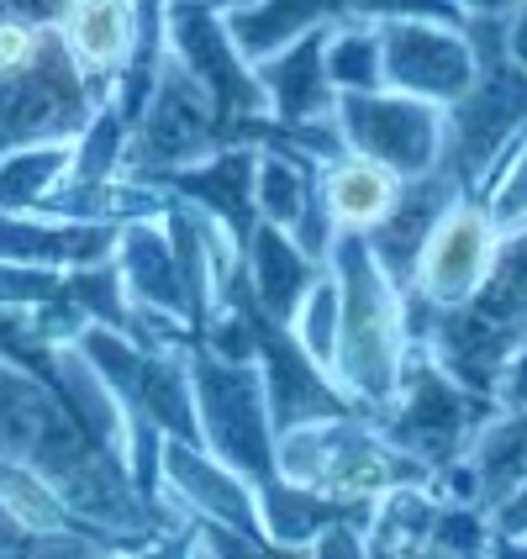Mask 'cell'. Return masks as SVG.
<instances>
[{
  "instance_id": "cell-39",
  "label": "cell",
  "mask_w": 527,
  "mask_h": 559,
  "mask_svg": "<svg viewBox=\"0 0 527 559\" xmlns=\"http://www.w3.org/2000/svg\"><path fill=\"white\" fill-rule=\"evenodd\" d=\"M506 59L517 69H527V0H517L506 11Z\"/></svg>"
},
{
  "instance_id": "cell-8",
  "label": "cell",
  "mask_w": 527,
  "mask_h": 559,
  "mask_svg": "<svg viewBox=\"0 0 527 559\" xmlns=\"http://www.w3.org/2000/svg\"><path fill=\"white\" fill-rule=\"evenodd\" d=\"M95 106L100 95L80 74L63 32L48 27L32 63H22L16 74H0V154L27 143H74Z\"/></svg>"
},
{
  "instance_id": "cell-40",
  "label": "cell",
  "mask_w": 527,
  "mask_h": 559,
  "mask_svg": "<svg viewBox=\"0 0 527 559\" xmlns=\"http://www.w3.org/2000/svg\"><path fill=\"white\" fill-rule=\"evenodd\" d=\"M459 11H469V16H486V11H512L517 0H454Z\"/></svg>"
},
{
  "instance_id": "cell-1",
  "label": "cell",
  "mask_w": 527,
  "mask_h": 559,
  "mask_svg": "<svg viewBox=\"0 0 527 559\" xmlns=\"http://www.w3.org/2000/svg\"><path fill=\"white\" fill-rule=\"evenodd\" d=\"M327 270L338 280V348H333V380L354 412H385L396 402L406 365L402 328V285L374 264L364 233H333Z\"/></svg>"
},
{
  "instance_id": "cell-15",
  "label": "cell",
  "mask_w": 527,
  "mask_h": 559,
  "mask_svg": "<svg viewBox=\"0 0 527 559\" xmlns=\"http://www.w3.org/2000/svg\"><path fill=\"white\" fill-rule=\"evenodd\" d=\"M164 486L185 501L190 512L221 518V523H232L238 533H249L270 549V538L259 528V491L232 465H221L206 443L164 438Z\"/></svg>"
},
{
  "instance_id": "cell-22",
  "label": "cell",
  "mask_w": 527,
  "mask_h": 559,
  "mask_svg": "<svg viewBox=\"0 0 527 559\" xmlns=\"http://www.w3.org/2000/svg\"><path fill=\"white\" fill-rule=\"evenodd\" d=\"M59 32L91 91L111 100V85L132 53V0H74Z\"/></svg>"
},
{
  "instance_id": "cell-31",
  "label": "cell",
  "mask_w": 527,
  "mask_h": 559,
  "mask_svg": "<svg viewBox=\"0 0 527 559\" xmlns=\"http://www.w3.org/2000/svg\"><path fill=\"white\" fill-rule=\"evenodd\" d=\"M122 154H127V122L111 100H100L91 111V122L80 127L74 138V158H69V175L74 180H111L122 175Z\"/></svg>"
},
{
  "instance_id": "cell-16",
  "label": "cell",
  "mask_w": 527,
  "mask_h": 559,
  "mask_svg": "<svg viewBox=\"0 0 527 559\" xmlns=\"http://www.w3.org/2000/svg\"><path fill=\"white\" fill-rule=\"evenodd\" d=\"M117 270H122V285L132 296L137 311H158V317H175L190 338L201 343V328H195V311H190V290L180 280V264H175V243L164 233L158 217H137L117 227Z\"/></svg>"
},
{
  "instance_id": "cell-28",
  "label": "cell",
  "mask_w": 527,
  "mask_h": 559,
  "mask_svg": "<svg viewBox=\"0 0 527 559\" xmlns=\"http://www.w3.org/2000/svg\"><path fill=\"white\" fill-rule=\"evenodd\" d=\"M74 143H27L0 154V212H32L69 175Z\"/></svg>"
},
{
  "instance_id": "cell-7",
  "label": "cell",
  "mask_w": 527,
  "mask_h": 559,
  "mask_svg": "<svg viewBox=\"0 0 527 559\" xmlns=\"http://www.w3.org/2000/svg\"><path fill=\"white\" fill-rule=\"evenodd\" d=\"M227 143H232V127L217 111V100L206 95V85L175 53H164L154 95H148L143 117L127 132L122 175L148 180V175L180 169V164H201V158H212Z\"/></svg>"
},
{
  "instance_id": "cell-12",
  "label": "cell",
  "mask_w": 527,
  "mask_h": 559,
  "mask_svg": "<svg viewBox=\"0 0 527 559\" xmlns=\"http://www.w3.org/2000/svg\"><path fill=\"white\" fill-rule=\"evenodd\" d=\"M496 243H501V227H496V217H491V206L465 190V195L433 222L428 243L417 253L411 285H417L438 311L459 307L465 296H475V285L486 280L491 259H496Z\"/></svg>"
},
{
  "instance_id": "cell-23",
  "label": "cell",
  "mask_w": 527,
  "mask_h": 559,
  "mask_svg": "<svg viewBox=\"0 0 527 559\" xmlns=\"http://www.w3.org/2000/svg\"><path fill=\"white\" fill-rule=\"evenodd\" d=\"M316 190H322V206L338 233H370L374 222L385 217L402 195V175L374 164L364 154H348L316 164Z\"/></svg>"
},
{
  "instance_id": "cell-33",
  "label": "cell",
  "mask_w": 527,
  "mask_h": 559,
  "mask_svg": "<svg viewBox=\"0 0 527 559\" xmlns=\"http://www.w3.org/2000/svg\"><path fill=\"white\" fill-rule=\"evenodd\" d=\"M480 201L491 206V217H496L501 233L527 227V132L512 143V154L491 169V180L480 186Z\"/></svg>"
},
{
  "instance_id": "cell-36",
  "label": "cell",
  "mask_w": 527,
  "mask_h": 559,
  "mask_svg": "<svg viewBox=\"0 0 527 559\" xmlns=\"http://www.w3.org/2000/svg\"><path fill=\"white\" fill-rule=\"evenodd\" d=\"M491 528H496V549H517L527 538V480L491 512Z\"/></svg>"
},
{
  "instance_id": "cell-34",
  "label": "cell",
  "mask_w": 527,
  "mask_h": 559,
  "mask_svg": "<svg viewBox=\"0 0 527 559\" xmlns=\"http://www.w3.org/2000/svg\"><path fill=\"white\" fill-rule=\"evenodd\" d=\"M428 549L443 555H480V549H496V528H491V512L469 507V501H443L428 533Z\"/></svg>"
},
{
  "instance_id": "cell-21",
  "label": "cell",
  "mask_w": 527,
  "mask_h": 559,
  "mask_svg": "<svg viewBox=\"0 0 527 559\" xmlns=\"http://www.w3.org/2000/svg\"><path fill=\"white\" fill-rule=\"evenodd\" d=\"M354 16H359V0H243V5L221 11L238 53L249 63L279 53L301 32L338 27V22H354Z\"/></svg>"
},
{
  "instance_id": "cell-5",
  "label": "cell",
  "mask_w": 527,
  "mask_h": 559,
  "mask_svg": "<svg viewBox=\"0 0 527 559\" xmlns=\"http://www.w3.org/2000/svg\"><path fill=\"white\" fill-rule=\"evenodd\" d=\"M190 391H195V423L201 443L232 465L249 486L279 475L275 469V423L264 402V374L253 359H221L206 343L190 348Z\"/></svg>"
},
{
  "instance_id": "cell-14",
  "label": "cell",
  "mask_w": 527,
  "mask_h": 559,
  "mask_svg": "<svg viewBox=\"0 0 527 559\" xmlns=\"http://www.w3.org/2000/svg\"><path fill=\"white\" fill-rule=\"evenodd\" d=\"M253 175H259V148L253 143H227V148H217V154L201 158V164H180V169H164V175H148V180L164 186L169 195L190 201V206H201L238 243V253H243L253 222H259Z\"/></svg>"
},
{
  "instance_id": "cell-9",
  "label": "cell",
  "mask_w": 527,
  "mask_h": 559,
  "mask_svg": "<svg viewBox=\"0 0 527 559\" xmlns=\"http://www.w3.org/2000/svg\"><path fill=\"white\" fill-rule=\"evenodd\" d=\"M333 122L348 154H364L402 180H417L443 164V106L406 91H338Z\"/></svg>"
},
{
  "instance_id": "cell-42",
  "label": "cell",
  "mask_w": 527,
  "mask_h": 559,
  "mask_svg": "<svg viewBox=\"0 0 527 559\" xmlns=\"http://www.w3.org/2000/svg\"><path fill=\"white\" fill-rule=\"evenodd\" d=\"M523 549H527V538H523Z\"/></svg>"
},
{
  "instance_id": "cell-29",
  "label": "cell",
  "mask_w": 527,
  "mask_h": 559,
  "mask_svg": "<svg viewBox=\"0 0 527 559\" xmlns=\"http://www.w3.org/2000/svg\"><path fill=\"white\" fill-rule=\"evenodd\" d=\"M322 63H327L333 91H380V85H385V69H380V32H374V22H364V16L327 27Z\"/></svg>"
},
{
  "instance_id": "cell-41",
  "label": "cell",
  "mask_w": 527,
  "mask_h": 559,
  "mask_svg": "<svg viewBox=\"0 0 527 559\" xmlns=\"http://www.w3.org/2000/svg\"><path fill=\"white\" fill-rule=\"evenodd\" d=\"M206 5H217V11H232V5H243V0H206Z\"/></svg>"
},
{
  "instance_id": "cell-13",
  "label": "cell",
  "mask_w": 527,
  "mask_h": 559,
  "mask_svg": "<svg viewBox=\"0 0 527 559\" xmlns=\"http://www.w3.org/2000/svg\"><path fill=\"white\" fill-rule=\"evenodd\" d=\"M380 32V69L385 91H406L422 100H459L475 80V53H469L465 27L443 22H374Z\"/></svg>"
},
{
  "instance_id": "cell-20",
  "label": "cell",
  "mask_w": 527,
  "mask_h": 559,
  "mask_svg": "<svg viewBox=\"0 0 527 559\" xmlns=\"http://www.w3.org/2000/svg\"><path fill=\"white\" fill-rule=\"evenodd\" d=\"M322 43H327V27L301 32L296 43H285L279 53L253 63L259 85H264V100H270V117L279 122H311V117H333V80H327V63H322Z\"/></svg>"
},
{
  "instance_id": "cell-4",
  "label": "cell",
  "mask_w": 527,
  "mask_h": 559,
  "mask_svg": "<svg viewBox=\"0 0 527 559\" xmlns=\"http://www.w3.org/2000/svg\"><path fill=\"white\" fill-rule=\"evenodd\" d=\"M496 396H480L459 385L454 374L433 359L428 343H411L402 365V385L396 402L385 412H374L370 423L391 438L396 449H406L411 460H422L428 469H443L448 460H459L469 449V438L480 433V423L496 412Z\"/></svg>"
},
{
  "instance_id": "cell-25",
  "label": "cell",
  "mask_w": 527,
  "mask_h": 559,
  "mask_svg": "<svg viewBox=\"0 0 527 559\" xmlns=\"http://www.w3.org/2000/svg\"><path fill=\"white\" fill-rule=\"evenodd\" d=\"M465 460L475 469V507L480 512H496L501 501L527 480V412L523 406H496L480 423V433L469 438Z\"/></svg>"
},
{
  "instance_id": "cell-3",
  "label": "cell",
  "mask_w": 527,
  "mask_h": 559,
  "mask_svg": "<svg viewBox=\"0 0 527 559\" xmlns=\"http://www.w3.org/2000/svg\"><path fill=\"white\" fill-rule=\"evenodd\" d=\"M275 469L296 486L348 501H374L391 486H428L433 469L396 449L364 412H343L275 433Z\"/></svg>"
},
{
  "instance_id": "cell-11",
  "label": "cell",
  "mask_w": 527,
  "mask_h": 559,
  "mask_svg": "<svg viewBox=\"0 0 527 559\" xmlns=\"http://www.w3.org/2000/svg\"><path fill=\"white\" fill-rule=\"evenodd\" d=\"M243 301H249L253 322V365L264 374V402H270V423L275 433H290L301 423H322V417H343L354 412V402L343 396V385L333 370H322L307 348L296 343V333L275 322L270 311H259L249 280H243Z\"/></svg>"
},
{
  "instance_id": "cell-26",
  "label": "cell",
  "mask_w": 527,
  "mask_h": 559,
  "mask_svg": "<svg viewBox=\"0 0 527 559\" xmlns=\"http://www.w3.org/2000/svg\"><path fill=\"white\" fill-rule=\"evenodd\" d=\"M438 507H443V497L433 486H391V491H380L370 512V528H364V549H374V555L428 549Z\"/></svg>"
},
{
  "instance_id": "cell-37",
  "label": "cell",
  "mask_w": 527,
  "mask_h": 559,
  "mask_svg": "<svg viewBox=\"0 0 527 559\" xmlns=\"http://www.w3.org/2000/svg\"><path fill=\"white\" fill-rule=\"evenodd\" d=\"M496 402L501 406H523V412H527V343H517V348H512V359L501 365Z\"/></svg>"
},
{
  "instance_id": "cell-19",
  "label": "cell",
  "mask_w": 527,
  "mask_h": 559,
  "mask_svg": "<svg viewBox=\"0 0 527 559\" xmlns=\"http://www.w3.org/2000/svg\"><path fill=\"white\" fill-rule=\"evenodd\" d=\"M259 491V528L270 538V549H301L311 555V538L333 523H364L370 528L374 501H348V497H327V491H311L296 486L285 475H270L253 486Z\"/></svg>"
},
{
  "instance_id": "cell-17",
  "label": "cell",
  "mask_w": 527,
  "mask_h": 559,
  "mask_svg": "<svg viewBox=\"0 0 527 559\" xmlns=\"http://www.w3.org/2000/svg\"><path fill=\"white\" fill-rule=\"evenodd\" d=\"M465 195V186L438 164L428 175H417V180H402V195H396V206L385 212V217L374 222L370 233H364V243H370L374 264L385 270V275L396 280V285H411V270H417V253L428 243V233H433V222L454 206Z\"/></svg>"
},
{
  "instance_id": "cell-10",
  "label": "cell",
  "mask_w": 527,
  "mask_h": 559,
  "mask_svg": "<svg viewBox=\"0 0 527 559\" xmlns=\"http://www.w3.org/2000/svg\"><path fill=\"white\" fill-rule=\"evenodd\" d=\"M164 37H169V53L185 63L206 85V95L217 100V111L232 127V143H238V122L270 111V100H264L253 63L238 53L221 11L206 5V0H164Z\"/></svg>"
},
{
  "instance_id": "cell-35",
  "label": "cell",
  "mask_w": 527,
  "mask_h": 559,
  "mask_svg": "<svg viewBox=\"0 0 527 559\" xmlns=\"http://www.w3.org/2000/svg\"><path fill=\"white\" fill-rule=\"evenodd\" d=\"M364 22H443V27H465L469 11L454 0H359Z\"/></svg>"
},
{
  "instance_id": "cell-27",
  "label": "cell",
  "mask_w": 527,
  "mask_h": 559,
  "mask_svg": "<svg viewBox=\"0 0 527 559\" xmlns=\"http://www.w3.org/2000/svg\"><path fill=\"white\" fill-rule=\"evenodd\" d=\"M253 201H259V217L264 222H275V227H285V233H296V222L307 217V206L316 201V158L259 148Z\"/></svg>"
},
{
  "instance_id": "cell-38",
  "label": "cell",
  "mask_w": 527,
  "mask_h": 559,
  "mask_svg": "<svg viewBox=\"0 0 527 559\" xmlns=\"http://www.w3.org/2000/svg\"><path fill=\"white\" fill-rule=\"evenodd\" d=\"M69 5H74V0H0L5 16H22L32 27H63Z\"/></svg>"
},
{
  "instance_id": "cell-24",
  "label": "cell",
  "mask_w": 527,
  "mask_h": 559,
  "mask_svg": "<svg viewBox=\"0 0 527 559\" xmlns=\"http://www.w3.org/2000/svg\"><path fill=\"white\" fill-rule=\"evenodd\" d=\"M164 201H169V190L154 186V180H137V175H111V180L63 175L32 212L63 222H111V227H122V222L137 217H164Z\"/></svg>"
},
{
  "instance_id": "cell-32",
  "label": "cell",
  "mask_w": 527,
  "mask_h": 559,
  "mask_svg": "<svg viewBox=\"0 0 527 559\" xmlns=\"http://www.w3.org/2000/svg\"><path fill=\"white\" fill-rule=\"evenodd\" d=\"M290 333L322 370H333V348H338V280H333V270L307 290V301L290 317Z\"/></svg>"
},
{
  "instance_id": "cell-18",
  "label": "cell",
  "mask_w": 527,
  "mask_h": 559,
  "mask_svg": "<svg viewBox=\"0 0 527 559\" xmlns=\"http://www.w3.org/2000/svg\"><path fill=\"white\" fill-rule=\"evenodd\" d=\"M322 275H327V259H311V253L301 249L285 227H275V222H264V217L253 222L249 249H243V280H249L259 311H270L275 322L290 328L296 307L307 301V290Z\"/></svg>"
},
{
  "instance_id": "cell-2",
  "label": "cell",
  "mask_w": 527,
  "mask_h": 559,
  "mask_svg": "<svg viewBox=\"0 0 527 559\" xmlns=\"http://www.w3.org/2000/svg\"><path fill=\"white\" fill-rule=\"evenodd\" d=\"M517 343H527V227L501 233L486 280L459 307L438 311L428 348L459 385L496 396V374Z\"/></svg>"
},
{
  "instance_id": "cell-6",
  "label": "cell",
  "mask_w": 527,
  "mask_h": 559,
  "mask_svg": "<svg viewBox=\"0 0 527 559\" xmlns=\"http://www.w3.org/2000/svg\"><path fill=\"white\" fill-rule=\"evenodd\" d=\"M80 354L106 374V385L117 391L127 417L154 423L164 438H185L201 443L195 423V391H190V348H148L132 333H117L106 322H85Z\"/></svg>"
},
{
  "instance_id": "cell-30",
  "label": "cell",
  "mask_w": 527,
  "mask_h": 559,
  "mask_svg": "<svg viewBox=\"0 0 527 559\" xmlns=\"http://www.w3.org/2000/svg\"><path fill=\"white\" fill-rule=\"evenodd\" d=\"M0 507L22 523L27 533H63V528H80L74 523V512L63 507V497L27 465H11V460H0ZM91 533V528H80ZM95 538V533H91ZM100 544V538H95Z\"/></svg>"
}]
</instances>
